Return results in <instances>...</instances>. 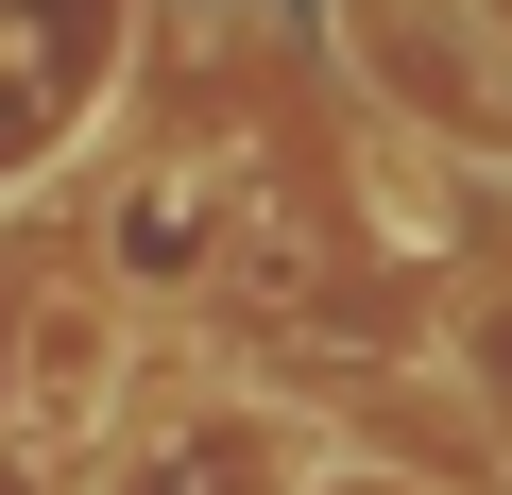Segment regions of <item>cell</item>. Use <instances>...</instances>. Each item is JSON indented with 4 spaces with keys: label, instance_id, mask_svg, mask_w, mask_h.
Here are the masks:
<instances>
[{
    "label": "cell",
    "instance_id": "6da1fadb",
    "mask_svg": "<svg viewBox=\"0 0 512 495\" xmlns=\"http://www.w3.org/2000/svg\"><path fill=\"white\" fill-rule=\"evenodd\" d=\"M239 222H256V171L239 154H171V171H137L120 188V291H205L222 257H239Z\"/></svg>",
    "mask_w": 512,
    "mask_h": 495
},
{
    "label": "cell",
    "instance_id": "7a4b0ae2",
    "mask_svg": "<svg viewBox=\"0 0 512 495\" xmlns=\"http://www.w3.org/2000/svg\"><path fill=\"white\" fill-rule=\"evenodd\" d=\"M461 35H478V52H495V69H512V0H461Z\"/></svg>",
    "mask_w": 512,
    "mask_h": 495
}]
</instances>
